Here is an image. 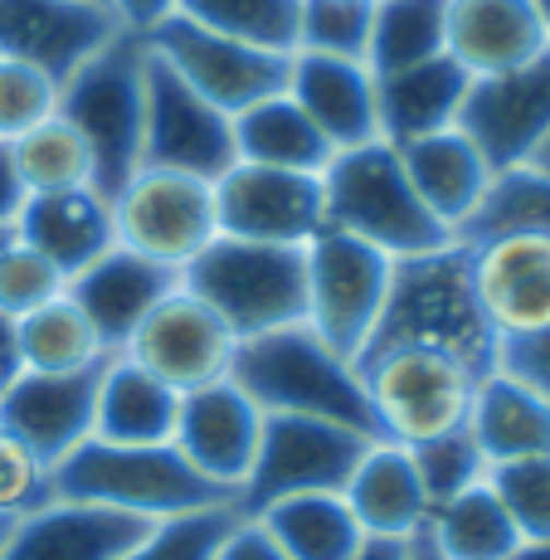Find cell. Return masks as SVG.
I'll return each instance as SVG.
<instances>
[{"instance_id":"obj_10","label":"cell","mask_w":550,"mask_h":560,"mask_svg":"<svg viewBox=\"0 0 550 560\" xmlns=\"http://www.w3.org/2000/svg\"><path fill=\"white\" fill-rule=\"evenodd\" d=\"M113 230L122 249L180 273L220 234L214 180L186 176V171L137 166L113 196Z\"/></svg>"},{"instance_id":"obj_41","label":"cell","mask_w":550,"mask_h":560,"mask_svg":"<svg viewBox=\"0 0 550 560\" xmlns=\"http://www.w3.org/2000/svg\"><path fill=\"white\" fill-rule=\"evenodd\" d=\"M409 454H414L419 482H424V492H429V508H438V502L458 498L463 488L488 478V458H482V448H478V439H472L468 424L448 429V434L429 439V444H414Z\"/></svg>"},{"instance_id":"obj_52","label":"cell","mask_w":550,"mask_h":560,"mask_svg":"<svg viewBox=\"0 0 550 560\" xmlns=\"http://www.w3.org/2000/svg\"><path fill=\"white\" fill-rule=\"evenodd\" d=\"M536 5V20H541V30H546V45H550V0H531Z\"/></svg>"},{"instance_id":"obj_40","label":"cell","mask_w":550,"mask_h":560,"mask_svg":"<svg viewBox=\"0 0 550 560\" xmlns=\"http://www.w3.org/2000/svg\"><path fill=\"white\" fill-rule=\"evenodd\" d=\"M234 516H239L234 508H200L166 516V522H151V532L122 560H214Z\"/></svg>"},{"instance_id":"obj_1","label":"cell","mask_w":550,"mask_h":560,"mask_svg":"<svg viewBox=\"0 0 550 560\" xmlns=\"http://www.w3.org/2000/svg\"><path fill=\"white\" fill-rule=\"evenodd\" d=\"M438 347L468 361L472 371H498V331L488 327L478 298H472L468 244H444L414 258H395L390 298L375 322L361 357H375L385 347ZM355 357V361H361Z\"/></svg>"},{"instance_id":"obj_23","label":"cell","mask_w":550,"mask_h":560,"mask_svg":"<svg viewBox=\"0 0 550 560\" xmlns=\"http://www.w3.org/2000/svg\"><path fill=\"white\" fill-rule=\"evenodd\" d=\"M10 234L25 240L35 254H45L63 278H73V273H83L93 258H103L117 244L113 196H103L98 186L25 196L15 224H10Z\"/></svg>"},{"instance_id":"obj_49","label":"cell","mask_w":550,"mask_h":560,"mask_svg":"<svg viewBox=\"0 0 550 560\" xmlns=\"http://www.w3.org/2000/svg\"><path fill=\"white\" fill-rule=\"evenodd\" d=\"M20 205H25V190H20L15 166H10V147H0V230H10V224H15Z\"/></svg>"},{"instance_id":"obj_16","label":"cell","mask_w":550,"mask_h":560,"mask_svg":"<svg viewBox=\"0 0 550 560\" xmlns=\"http://www.w3.org/2000/svg\"><path fill=\"white\" fill-rule=\"evenodd\" d=\"M264 409L249 400V390L224 375L214 385H200V390L180 395V415H176V434L171 444L180 448V458L210 478L214 488L234 492L244 488L258 454V439H264Z\"/></svg>"},{"instance_id":"obj_34","label":"cell","mask_w":550,"mask_h":560,"mask_svg":"<svg viewBox=\"0 0 550 560\" xmlns=\"http://www.w3.org/2000/svg\"><path fill=\"white\" fill-rule=\"evenodd\" d=\"M444 35H448V0H375L365 69L381 79V73H400L424 59H438Z\"/></svg>"},{"instance_id":"obj_11","label":"cell","mask_w":550,"mask_h":560,"mask_svg":"<svg viewBox=\"0 0 550 560\" xmlns=\"http://www.w3.org/2000/svg\"><path fill=\"white\" fill-rule=\"evenodd\" d=\"M147 45L161 63H171L204 103H214L230 117H239L244 107H254L258 98H273V93L288 89V59H293V54L239 45V39L214 35V30H204L186 15L161 20L147 35Z\"/></svg>"},{"instance_id":"obj_54","label":"cell","mask_w":550,"mask_h":560,"mask_svg":"<svg viewBox=\"0 0 550 560\" xmlns=\"http://www.w3.org/2000/svg\"><path fill=\"white\" fill-rule=\"evenodd\" d=\"M10 526H15V522H5V516H0V551H5V536H10Z\"/></svg>"},{"instance_id":"obj_21","label":"cell","mask_w":550,"mask_h":560,"mask_svg":"<svg viewBox=\"0 0 550 560\" xmlns=\"http://www.w3.org/2000/svg\"><path fill=\"white\" fill-rule=\"evenodd\" d=\"M288 98L312 117L331 152L381 142L375 113V73L361 59H327V54H293L288 59Z\"/></svg>"},{"instance_id":"obj_15","label":"cell","mask_w":550,"mask_h":560,"mask_svg":"<svg viewBox=\"0 0 550 560\" xmlns=\"http://www.w3.org/2000/svg\"><path fill=\"white\" fill-rule=\"evenodd\" d=\"M458 132L488 156L492 171L526 166L550 137V49L522 69L472 79Z\"/></svg>"},{"instance_id":"obj_14","label":"cell","mask_w":550,"mask_h":560,"mask_svg":"<svg viewBox=\"0 0 550 560\" xmlns=\"http://www.w3.org/2000/svg\"><path fill=\"white\" fill-rule=\"evenodd\" d=\"M214 220L220 234L264 244H307L327 230V196H321V171H283L234 161L214 180Z\"/></svg>"},{"instance_id":"obj_5","label":"cell","mask_w":550,"mask_h":560,"mask_svg":"<svg viewBox=\"0 0 550 560\" xmlns=\"http://www.w3.org/2000/svg\"><path fill=\"white\" fill-rule=\"evenodd\" d=\"M321 196H327V230L351 234L390 258H414L453 244V234L414 196L405 161L390 142L337 152L321 166Z\"/></svg>"},{"instance_id":"obj_29","label":"cell","mask_w":550,"mask_h":560,"mask_svg":"<svg viewBox=\"0 0 550 560\" xmlns=\"http://www.w3.org/2000/svg\"><path fill=\"white\" fill-rule=\"evenodd\" d=\"M468 429L478 439L482 458L492 463H512V458H536L550 454V400L522 385L506 371H488L472 390L468 409Z\"/></svg>"},{"instance_id":"obj_47","label":"cell","mask_w":550,"mask_h":560,"mask_svg":"<svg viewBox=\"0 0 550 560\" xmlns=\"http://www.w3.org/2000/svg\"><path fill=\"white\" fill-rule=\"evenodd\" d=\"M180 0H107V10L117 15V25L127 30V35H151V30L161 25V20L176 15Z\"/></svg>"},{"instance_id":"obj_3","label":"cell","mask_w":550,"mask_h":560,"mask_svg":"<svg viewBox=\"0 0 550 560\" xmlns=\"http://www.w3.org/2000/svg\"><path fill=\"white\" fill-rule=\"evenodd\" d=\"M180 288H190L239 341L297 327L307 322V244L214 234L180 268Z\"/></svg>"},{"instance_id":"obj_4","label":"cell","mask_w":550,"mask_h":560,"mask_svg":"<svg viewBox=\"0 0 550 560\" xmlns=\"http://www.w3.org/2000/svg\"><path fill=\"white\" fill-rule=\"evenodd\" d=\"M54 498L93 502L142 522L234 508L230 492L200 478L176 444H103V439H83L69 458L54 463Z\"/></svg>"},{"instance_id":"obj_22","label":"cell","mask_w":550,"mask_h":560,"mask_svg":"<svg viewBox=\"0 0 550 560\" xmlns=\"http://www.w3.org/2000/svg\"><path fill=\"white\" fill-rule=\"evenodd\" d=\"M176 283H180V273H171V268L151 264V258L122 249V244H113V249L103 258H93L83 273L69 278V298L79 303L83 317L93 322L103 347L117 357V351L127 347V337L142 327L147 312Z\"/></svg>"},{"instance_id":"obj_42","label":"cell","mask_w":550,"mask_h":560,"mask_svg":"<svg viewBox=\"0 0 550 560\" xmlns=\"http://www.w3.org/2000/svg\"><path fill=\"white\" fill-rule=\"evenodd\" d=\"M54 113H59V83L49 73L30 69V63L0 54V147L35 132Z\"/></svg>"},{"instance_id":"obj_55","label":"cell","mask_w":550,"mask_h":560,"mask_svg":"<svg viewBox=\"0 0 550 560\" xmlns=\"http://www.w3.org/2000/svg\"><path fill=\"white\" fill-rule=\"evenodd\" d=\"M5 234H10V230H0V244H5Z\"/></svg>"},{"instance_id":"obj_44","label":"cell","mask_w":550,"mask_h":560,"mask_svg":"<svg viewBox=\"0 0 550 560\" xmlns=\"http://www.w3.org/2000/svg\"><path fill=\"white\" fill-rule=\"evenodd\" d=\"M49 498H54V468L30 444H20L10 429H0V516L20 522V516L45 508Z\"/></svg>"},{"instance_id":"obj_30","label":"cell","mask_w":550,"mask_h":560,"mask_svg":"<svg viewBox=\"0 0 550 560\" xmlns=\"http://www.w3.org/2000/svg\"><path fill=\"white\" fill-rule=\"evenodd\" d=\"M264 532L283 546L288 560H355L371 536L351 516L341 492H302V498H283L273 508L254 516Z\"/></svg>"},{"instance_id":"obj_38","label":"cell","mask_w":550,"mask_h":560,"mask_svg":"<svg viewBox=\"0 0 550 560\" xmlns=\"http://www.w3.org/2000/svg\"><path fill=\"white\" fill-rule=\"evenodd\" d=\"M371 10L375 5H361V0H302L293 54H327V59H361L365 63Z\"/></svg>"},{"instance_id":"obj_25","label":"cell","mask_w":550,"mask_h":560,"mask_svg":"<svg viewBox=\"0 0 550 560\" xmlns=\"http://www.w3.org/2000/svg\"><path fill=\"white\" fill-rule=\"evenodd\" d=\"M395 152H400L405 176H409V186H414V196L424 200V210L458 240V230L472 220V210L482 205L492 176H498V171L488 166V156H482L458 127L419 137V142H405V147H395Z\"/></svg>"},{"instance_id":"obj_33","label":"cell","mask_w":550,"mask_h":560,"mask_svg":"<svg viewBox=\"0 0 550 560\" xmlns=\"http://www.w3.org/2000/svg\"><path fill=\"white\" fill-rule=\"evenodd\" d=\"M20 357H25V371L69 375V371H98L113 351L98 341L93 322L83 317L79 303L69 298V288H63L54 303L20 317Z\"/></svg>"},{"instance_id":"obj_39","label":"cell","mask_w":550,"mask_h":560,"mask_svg":"<svg viewBox=\"0 0 550 560\" xmlns=\"http://www.w3.org/2000/svg\"><path fill=\"white\" fill-rule=\"evenodd\" d=\"M488 482L522 541H550V454L492 463Z\"/></svg>"},{"instance_id":"obj_8","label":"cell","mask_w":550,"mask_h":560,"mask_svg":"<svg viewBox=\"0 0 550 560\" xmlns=\"http://www.w3.org/2000/svg\"><path fill=\"white\" fill-rule=\"evenodd\" d=\"M365 448H371V439L347 424H331V419L268 415L254 468L244 488L234 492V512L258 516L273 502L302 498V492H341Z\"/></svg>"},{"instance_id":"obj_57","label":"cell","mask_w":550,"mask_h":560,"mask_svg":"<svg viewBox=\"0 0 550 560\" xmlns=\"http://www.w3.org/2000/svg\"><path fill=\"white\" fill-rule=\"evenodd\" d=\"M93 5H107V0H93Z\"/></svg>"},{"instance_id":"obj_56","label":"cell","mask_w":550,"mask_h":560,"mask_svg":"<svg viewBox=\"0 0 550 560\" xmlns=\"http://www.w3.org/2000/svg\"><path fill=\"white\" fill-rule=\"evenodd\" d=\"M361 5H375V0H361Z\"/></svg>"},{"instance_id":"obj_28","label":"cell","mask_w":550,"mask_h":560,"mask_svg":"<svg viewBox=\"0 0 550 560\" xmlns=\"http://www.w3.org/2000/svg\"><path fill=\"white\" fill-rule=\"evenodd\" d=\"M180 395L127 357H107L98 371L93 439L103 444H171Z\"/></svg>"},{"instance_id":"obj_35","label":"cell","mask_w":550,"mask_h":560,"mask_svg":"<svg viewBox=\"0 0 550 560\" xmlns=\"http://www.w3.org/2000/svg\"><path fill=\"white\" fill-rule=\"evenodd\" d=\"M502 234H541V240H550V171L531 166V161L498 171L482 205L472 210V220L458 230V244L502 240Z\"/></svg>"},{"instance_id":"obj_20","label":"cell","mask_w":550,"mask_h":560,"mask_svg":"<svg viewBox=\"0 0 550 560\" xmlns=\"http://www.w3.org/2000/svg\"><path fill=\"white\" fill-rule=\"evenodd\" d=\"M151 532V522L93 502L49 498L39 512L20 516L0 560H122Z\"/></svg>"},{"instance_id":"obj_27","label":"cell","mask_w":550,"mask_h":560,"mask_svg":"<svg viewBox=\"0 0 550 560\" xmlns=\"http://www.w3.org/2000/svg\"><path fill=\"white\" fill-rule=\"evenodd\" d=\"M472 79L448 59H424L414 69L400 73H381L375 79V113H381V142L405 147L419 137H434L458 127L463 98H468Z\"/></svg>"},{"instance_id":"obj_26","label":"cell","mask_w":550,"mask_h":560,"mask_svg":"<svg viewBox=\"0 0 550 560\" xmlns=\"http://www.w3.org/2000/svg\"><path fill=\"white\" fill-rule=\"evenodd\" d=\"M341 498L361 522V532L375 536V541H400V536L419 532L434 512L424 482H419L414 454L405 444H390V439H371V448L355 463Z\"/></svg>"},{"instance_id":"obj_31","label":"cell","mask_w":550,"mask_h":560,"mask_svg":"<svg viewBox=\"0 0 550 560\" xmlns=\"http://www.w3.org/2000/svg\"><path fill=\"white\" fill-rule=\"evenodd\" d=\"M234 152L239 161H258V166H283V171H321L331 156L327 137L312 127V117L283 93L258 98L234 117Z\"/></svg>"},{"instance_id":"obj_17","label":"cell","mask_w":550,"mask_h":560,"mask_svg":"<svg viewBox=\"0 0 550 560\" xmlns=\"http://www.w3.org/2000/svg\"><path fill=\"white\" fill-rule=\"evenodd\" d=\"M122 35L117 15L93 0H0V54L63 83Z\"/></svg>"},{"instance_id":"obj_24","label":"cell","mask_w":550,"mask_h":560,"mask_svg":"<svg viewBox=\"0 0 550 560\" xmlns=\"http://www.w3.org/2000/svg\"><path fill=\"white\" fill-rule=\"evenodd\" d=\"M546 49V30L531 0H448L444 54L468 79L522 69Z\"/></svg>"},{"instance_id":"obj_9","label":"cell","mask_w":550,"mask_h":560,"mask_svg":"<svg viewBox=\"0 0 550 560\" xmlns=\"http://www.w3.org/2000/svg\"><path fill=\"white\" fill-rule=\"evenodd\" d=\"M395 278V258L351 240L341 230H321L307 240V327L337 357L355 361L385 312Z\"/></svg>"},{"instance_id":"obj_32","label":"cell","mask_w":550,"mask_h":560,"mask_svg":"<svg viewBox=\"0 0 550 560\" xmlns=\"http://www.w3.org/2000/svg\"><path fill=\"white\" fill-rule=\"evenodd\" d=\"M429 532H434L438 551L448 560H512L516 546H522V536H516L512 516H506L488 478L463 488L458 498L438 502L429 512Z\"/></svg>"},{"instance_id":"obj_7","label":"cell","mask_w":550,"mask_h":560,"mask_svg":"<svg viewBox=\"0 0 550 560\" xmlns=\"http://www.w3.org/2000/svg\"><path fill=\"white\" fill-rule=\"evenodd\" d=\"M355 371H361L365 400H371L375 434L405 448L468 424L472 390L482 381V371H472L453 351L414 347V341L361 357Z\"/></svg>"},{"instance_id":"obj_48","label":"cell","mask_w":550,"mask_h":560,"mask_svg":"<svg viewBox=\"0 0 550 560\" xmlns=\"http://www.w3.org/2000/svg\"><path fill=\"white\" fill-rule=\"evenodd\" d=\"M25 375V357H20V317L0 312V390Z\"/></svg>"},{"instance_id":"obj_51","label":"cell","mask_w":550,"mask_h":560,"mask_svg":"<svg viewBox=\"0 0 550 560\" xmlns=\"http://www.w3.org/2000/svg\"><path fill=\"white\" fill-rule=\"evenodd\" d=\"M512 560H550V541H522Z\"/></svg>"},{"instance_id":"obj_12","label":"cell","mask_w":550,"mask_h":560,"mask_svg":"<svg viewBox=\"0 0 550 560\" xmlns=\"http://www.w3.org/2000/svg\"><path fill=\"white\" fill-rule=\"evenodd\" d=\"M239 161L234 117L204 103L171 63L147 45V117H142V166L186 171L200 180H220Z\"/></svg>"},{"instance_id":"obj_45","label":"cell","mask_w":550,"mask_h":560,"mask_svg":"<svg viewBox=\"0 0 550 560\" xmlns=\"http://www.w3.org/2000/svg\"><path fill=\"white\" fill-rule=\"evenodd\" d=\"M498 371L516 375V381L531 385L541 400H550V327L531 331V337L498 341Z\"/></svg>"},{"instance_id":"obj_46","label":"cell","mask_w":550,"mask_h":560,"mask_svg":"<svg viewBox=\"0 0 550 560\" xmlns=\"http://www.w3.org/2000/svg\"><path fill=\"white\" fill-rule=\"evenodd\" d=\"M214 560H288V556H283V546L264 532V522H254V516H234V526L224 532Z\"/></svg>"},{"instance_id":"obj_18","label":"cell","mask_w":550,"mask_h":560,"mask_svg":"<svg viewBox=\"0 0 550 560\" xmlns=\"http://www.w3.org/2000/svg\"><path fill=\"white\" fill-rule=\"evenodd\" d=\"M468 273L472 298L498 341L550 327V240L502 234V240L468 244Z\"/></svg>"},{"instance_id":"obj_13","label":"cell","mask_w":550,"mask_h":560,"mask_svg":"<svg viewBox=\"0 0 550 560\" xmlns=\"http://www.w3.org/2000/svg\"><path fill=\"white\" fill-rule=\"evenodd\" d=\"M234 351L239 337L200 303L190 288H171L156 307L142 317V327L127 337V347L117 357L137 361L156 381H166L176 395L214 385L234 371Z\"/></svg>"},{"instance_id":"obj_2","label":"cell","mask_w":550,"mask_h":560,"mask_svg":"<svg viewBox=\"0 0 550 560\" xmlns=\"http://www.w3.org/2000/svg\"><path fill=\"white\" fill-rule=\"evenodd\" d=\"M230 381L249 390V400L264 415L331 419V424H347L365 439H381L355 361L337 357L307 322L239 341Z\"/></svg>"},{"instance_id":"obj_43","label":"cell","mask_w":550,"mask_h":560,"mask_svg":"<svg viewBox=\"0 0 550 560\" xmlns=\"http://www.w3.org/2000/svg\"><path fill=\"white\" fill-rule=\"evenodd\" d=\"M63 288H69V278L45 254H35L15 234H5V244H0V312L25 317V312L54 303Z\"/></svg>"},{"instance_id":"obj_37","label":"cell","mask_w":550,"mask_h":560,"mask_svg":"<svg viewBox=\"0 0 550 560\" xmlns=\"http://www.w3.org/2000/svg\"><path fill=\"white\" fill-rule=\"evenodd\" d=\"M297 10L302 0H180L176 15L230 35L239 45L293 54L297 49Z\"/></svg>"},{"instance_id":"obj_36","label":"cell","mask_w":550,"mask_h":560,"mask_svg":"<svg viewBox=\"0 0 550 560\" xmlns=\"http://www.w3.org/2000/svg\"><path fill=\"white\" fill-rule=\"evenodd\" d=\"M10 166L25 196H49V190H73L93 186V156L83 147V137L63 122L59 113L49 122H39L35 132L10 142Z\"/></svg>"},{"instance_id":"obj_6","label":"cell","mask_w":550,"mask_h":560,"mask_svg":"<svg viewBox=\"0 0 550 560\" xmlns=\"http://www.w3.org/2000/svg\"><path fill=\"white\" fill-rule=\"evenodd\" d=\"M59 117L83 137L93 156V186L117 196L122 180L142 166L147 117V39L117 35L83 69L59 83Z\"/></svg>"},{"instance_id":"obj_53","label":"cell","mask_w":550,"mask_h":560,"mask_svg":"<svg viewBox=\"0 0 550 560\" xmlns=\"http://www.w3.org/2000/svg\"><path fill=\"white\" fill-rule=\"evenodd\" d=\"M531 166H541V171H550V137H546V142H541V152H536V156H531Z\"/></svg>"},{"instance_id":"obj_50","label":"cell","mask_w":550,"mask_h":560,"mask_svg":"<svg viewBox=\"0 0 550 560\" xmlns=\"http://www.w3.org/2000/svg\"><path fill=\"white\" fill-rule=\"evenodd\" d=\"M355 560H405V551H400V541H365L361 551H355Z\"/></svg>"},{"instance_id":"obj_19","label":"cell","mask_w":550,"mask_h":560,"mask_svg":"<svg viewBox=\"0 0 550 560\" xmlns=\"http://www.w3.org/2000/svg\"><path fill=\"white\" fill-rule=\"evenodd\" d=\"M98 371H69V375L25 371L20 381H10L0 390V429H10L20 444H30L54 468L83 439H93Z\"/></svg>"}]
</instances>
